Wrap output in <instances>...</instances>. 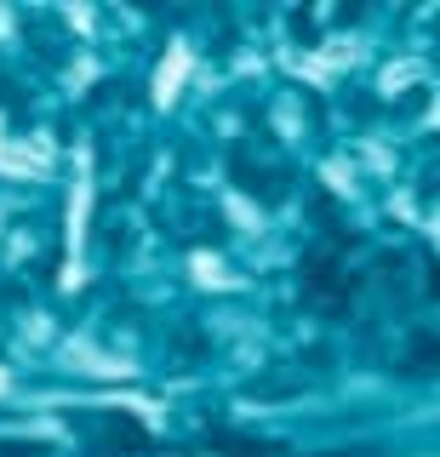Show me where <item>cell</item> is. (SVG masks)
Segmentation results:
<instances>
[{
	"mask_svg": "<svg viewBox=\"0 0 440 457\" xmlns=\"http://www.w3.org/2000/svg\"><path fill=\"white\" fill-rule=\"evenodd\" d=\"M69 423H75V435L87 440L97 457H144V452H154L149 428L137 418H126V411H75Z\"/></svg>",
	"mask_w": 440,
	"mask_h": 457,
	"instance_id": "cell-1",
	"label": "cell"
}]
</instances>
